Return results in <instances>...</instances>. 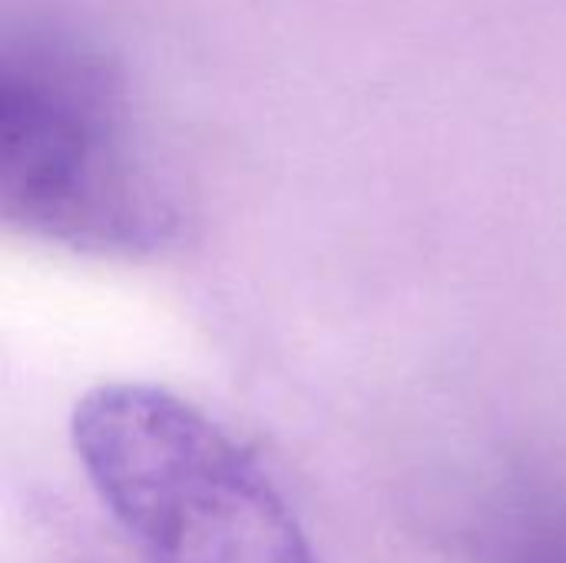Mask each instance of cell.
I'll return each instance as SVG.
<instances>
[{
	"mask_svg": "<svg viewBox=\"0 0 566 563\" xmlns=\"http://www.w3.org/2000/svg\"><path fill=\"white\" fill-rule=\"evenodd\" d=\"M123 66L63 27L3 40L0 199L13 232L83 256L139 259L179 226Z\"/></svg>",
	"mask_w": 566,
	"mask_h": 563,
	"instance_id": "1",
	"label": "cell"
},
{
	"mask_svg": "<svg viewBox=\"0 0 566 563\" xmlns=\"http://www.w3.org/2000/svg\"><path fill=\"white\" fill-rule=\"evenodd\" d=\"M90 488L149 563H322L255 455L149 382H103L70 418Z\"/></svg>",
	"mask_w": 566,
	"mask_h": 563,
	"instance_id": "2",
	"label": "cell"
},
{
	"mask_svg": "<svg viewBox=\"0 0 566 563\" xmlns=\"http://www.w3.org/2000/svg\"><path fill=\"white\" fill-rule=\"evenodd\" d=\"M501 563H566V504L521 511L504 531Z\"/></svg>",
	"mask_w": 566,
	"mask_h": 563,
	"instance_id": "3",
	"label": "cell"
}]
</instances>
